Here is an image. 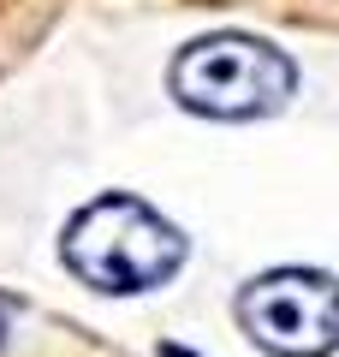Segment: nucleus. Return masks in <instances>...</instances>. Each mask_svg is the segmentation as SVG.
Instances as JSON below:
<instances>
[{
    "label": "nucleus",
    "mask_w": 339,
    "mask_h": 357,
    "mask_svg": "<svg viewBox=\"0 0 339 357\" xmlns=\"http://www.w3.org/2000/svg\"><path fill=\"white\" fill-rule=\"evenodd\" d=\"M161 357H190V351H185V345H161Z\"/></svg>",
    "instance_id": "obj_4"
},
{
    "label": "nucleus",
    "mask_w": 339,
    "mask_h": 357,
    "mask_svg": "<svg viewBox=\"0 0 339 357\" xmlns=\"http://www.w3.org/2000/svg\"><path fill=\"white\" fill-rule=\"evenodd\" d=\"M167 84H173L179 107H190L202 119H268V114H280L292 102L298 66L274 42L226 30V36L190 42L173 60V77Z\"/></svg>",
    "instance_id": "obj_2"
},
{
    "label": "nucleus",
    "mask_w": 339,
    "mask_h": 357,
    "mask_svg": "<svg viewBox=\"0 0 339 357\" xmlns=\"http://www.w3.org/2000/svg\"><path fill=\"white\" fill-rule=\"evenodd\" d=\"M60 256L84 286L113 292V298H137V292L167 286L185 268V232L167 215H155L149 203L107 191L66 220Z\"/></svg>",
    "instance_id": "obj_1"
},
{
    "label": "nucleus",
    "mask_w": 339,
    "mask_h": 357,
    "mask_svg": "<svg viewBox=\"0 0 339 357\" xmlns=\"http://www.w3.org/2000/svg\"><path fill=\"white\" fill-rule=\"evenodd\" d=\"M0 345H6V298H0Z\"/></svg>",
    "instance_id": "obj_5"
},
{
    "label": "nucleus",
    "mask_w": 339,
    "mask_h": 357,
    "mask_svg": "<svg viewBox=\"0 0 339 357\" xmlns=\"http://www.w3.org/2000/svg\"><path fill=\"white\" fill-rule=\"evenodd\" d=\"M239 321L274 357H333L339 280L322 268H268L239 292Z\"/></svg>",
    "instance_id": "obj_3"
}]
</instances>
